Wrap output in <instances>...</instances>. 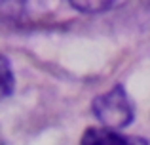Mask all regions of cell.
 Listing matches in <instances>:
<instances>
[{
	"mask_svg": "<svg viewBox=\"0 0 150 145\" xmlns=\"http://www.w3.org/2000/svg\"><path fill=\"white\" fill-rule=\"evenodd\" d=\"M91 111L99 119L103 128H110L116 132L127 128L135 116L133 103L122 84H114L108 92L97 96L91 103Z\"/></svg>",
	"mask_w": 150,
	"mask_h": 145,
	"instance_id": "1",
	"label": "cell"
},
{
	"mask_svg": "<svg viewBox=\"0 0 150 145\" xmlns=\"http://www.w3.org/2000/svg\"><path fill=\"white\" fill-rule=\"evenodd\" d=\"M80 145H148L143 138H129L110 128H88Z\"/></svg>",
	"mask_w": 150,
	"mask_h": 145,
	"instance_id": "2",
	"label": "cell"
},
{
	"mask_svg": "<svg viewBox=\"0 0 150 145\" xmlns=\"http://www.w3.org/2000/svg\"><path fill=\"white\" fill-rule=\"evenodd\" d=\"M13 86H15V78H13L10 59L4 54H0V101L11 96Z\"/></svg>",
	"mask_w": 150,
	"mask_h": 145,
	"instance_id": "3",
	"label": "cell"
},
{
	"mask_svg": "<svg viewBox=\"0 0 150 145\" xmlns=\"http://www.w3.org/2000/svg\"><path fill=\"white\" fill-rule=\"evenodd\" d=\"M70 6L76 8L86 14H99V11H106L114 6V2H70Z\"/></svg>",
	"mask_w": 150,
	"mask_h": 145,
	"instance_id": "4",
	"label": "cell"
},
{
	"mask_svg": "<svg viewBox=\"0 0 150 145\" xmlns=\"http://www.w3.org/2000/svg\"><path fill=\"white\" fill-rule=\"evenodd\" d=\"M0 145H4V143H2V141H0Z\"/></svg>",
	"mask_w": 150,
	"mask_h": 145,
	"instance_id": "5",
	"label": "cell"
}]
</instances>
